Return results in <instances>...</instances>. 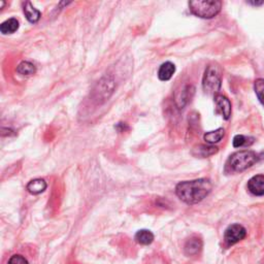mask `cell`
Here are the masks:
<instances>
[{"instance_id": "cell-1", "label": "cell", "mask_w": 264, "mask_h": 264, "mask_svg": "<svg viewBox=\"0 0 264 264\" xmlns=\"http://www.w3.org/2000/svg\"><path fill=\"white\" fill-rule=\"evenodd\" d=\"M213 189V184L208 178L180 182L176 187L177 197L187 204H196L202 201Z\"/></svg>"}, {"instance_id": "cell-2", "label": "cell", "mask_w": 264, "mask_h": 264, "mask_svg": "<svg viewBox=\"0 0 264 264\" xmlns=\"http://www.w3.org/2000/svg\"><path fill=\"white\" fill-rule=\"evenodd\" d=\"M261 158V155L257 154L254 151H239L228 158L225 165V172L229 174H238L245 172L246 170L252 168Z\"/></svg>"}, {"instance_id": "cell-3", "label": "cell", "mask_w": 264, "mask_h": 264, "mask_svg": "<svg viewBox=\"0 0 264 264\" xmlns=\"http://www.w3.org/2000/svg\"><path fill=\"white\" fill-rule=\"evenodd\" d=\"M193 15L201 19H213L221 11L222 2L218 0H194L189 2Z\"/></svg>"}, {"instance_id": "cell-4", "label": "cell", "mask_w": 264, "mask_h": 264, "mask_svg": "<svg viewBox=\"0 0 264 264\" xmlns=\"http://www.w3.org/2000/svg\"><path fill=\"white\" fill-rule=\"evenodd\" d=\"M222 69L217 64L208 65L202 79V88L207 94L217 95L222 85Z\"/></svg>"}, {"instance_id": "cell-5", "label": "cell", "mask_w": 264, "mask_h": 264, "mask_svg": "<svg viewBox=\"0 0 264 264\" xmlns=\"http://www.w3.org/2000/svg\"><path fill=\"white\" fill-rule=\"evenodd\" d=\"M247 236V230L240 224L230 225L224 233V241L227 246H233L236 243L243 241Z\"/></svg>"}, {"instance_id": "cell-6", "label": "cell", "mask_w": 264, "mask_h": 264, "mask_svg": "<svg viewBox=\"0 0 264 264\" xmlns=\"http://www.w3.org/2000/svg\"><path fill=\"white\" fill-rule=\"evenodd\" d=\"M248 190L255 196L264 195V176L257 175L249 179Z\"/></svg>"}, {"instance_id": "cell-7", "label": "cell", "mask_w": 264, "mask_h": 264, "mask_svg": "<svg viewBox=\"0 0 264 264\" xmlns=\"http://www.w3.org/2000/svg\"><path fill=\"white\" fill-rule=\"evenodd\" d=\"M215 102L225 120H228L231 116V102L226 96L217 94L215 95Z\"/></svg>"}, {"instance_id": "cell-8", "label": "cell", "mask_w": 264, "mask_h": 264, "mask_svg": "<svg viewBox=\"0 0 264 264\" xmlns=\"http://www.w3.org/2000/svg\"><path fill=\"white\" fill-rule=\"evenodd\" d=\"M203 243L199 238L196 236H193V238L189 239L184 247V251L187 256H195L200 253L202 250Z\"/></svg>"}, {"instance_id": "cell-9", "label": "cell", "mask_w": 264, "mask_h": 264, "mask_svg": "<svg viewBox=\"0 0 264 264\" xmlns=\"http://www.w3.org/2000/svg\"><path fill=\"white\" fill-rule=\"evenodd\" d=\"M97 88H98V90L100 91H96V92H99V96L102 97V98L105 100L106 98H108L109 95L113 93L114 80L109 77H105L98 83Z\"/></svg>"}, {"instance_id": "cell-10", "label": "cell", "mask_w": 264, "mask_h": 264, "mask_svg": "<svg viewBox=\"0 0 264 264\" xmlns=\"http://www.w3.org/2000/svg\"><path fill=\"white\" fill-rule=\"evenodd\" d=\"M218 153V148L213 145H199L192 150V155L199 158H206Z\"/></svg>"}, {"instance_id": "cell-11", "label": "cell", "mask_w": 264, "mask_h": 264, "mask_svg": "<svg viewBox=\"0 0 264 264\" xmlns=\"http://www.w3.org/2000/svg\"><path fill=\"white\" fill-rule=\"evenodd\" d=\"M48 185L44 178H34L27 184V191L33 194V195H37V194L43 193L47 189Z\"/></svg>"}, {"instance_id": "cell-12", "label": "cell", "mask_w": 264, "mask_h": 264, "mask_svg": "<svg viewBox=\"0 0 264 264\" xmlns=\"http://www.w3.org/2000/svg\"><path fill=\"white\" fill-rule=\"evenodd\" d=\"M176 73V66L174 63L172 62H165L163 63L159 71H158V78L160 81H163V82H166V81H170L173 76L175 75Z\"/></svg>"}, {"instance_id": "cell-13", "label": "cell", "mask_w": 264, "mask_h": 264, "mask_svg": "<svg viewBox=\"0 0 264 264\" xmlns=\"http://www.w3.org/2000/svg\"><path fill=\"white\" fill-rule=\"evenodd\" d=\"M134 240L137 244L143 245V246H148V245H151L153 241H154V234H153L148 229H142V230H138L135 233Z\"/></svg>"}, {"instance_id": "cell-14", "label": "cell", "mask_w": 264, "mask_h": 264, "mask_svg": "<svg viewBox=\"0 0 264 264\" xmlns=\"http://www.w3.org/2000/svg\"><path fill=\"white\" fill-rule=\"evenodd\" d=\"M23 10H24V13H25V16H26L27 20H28L30 23H36L40 19V16H41L40 11L37 10L31 4L30 1H26L25 2Z\"/></svg>"}, {"instance_id": "cell-15", "label": "cell", "mask_w": 264, "mask_h": 264, "mask_svg": "<svg viewBox=\"0 0 264 264\" xmlns=\"http://www.w3.org/2000/svg\"><path fill=\"white\" fill-rule=\"evenodd\" d=\"M224 136H225V129L224 128H218L214 131L206 132L203 135V138L207 144L214 145V144H217V143L223 140Z\"/></svg>"}, {"instance_id": "cell-16", "label": "cell", "mask_w": 264, "mask_h": 264, "mask_svg": "<svg viewBox=\"0 0 264 264\" xmlns=\"http://www.w3.org/2000/svg\"><path fill=\"white\" fill-rule=\"evenodd\" d=\"M19 21L15 18L8 19L0 25V32L2 34H11L15 33L19 29Z\"/></svg>"}, {"instance_id": "cell-17", "label": "cell", "mask_w": 264, "mask_h": 264, "mask_svg": "<svg viewBox=\"0 0 264 264\" xmlns=\"http://www.w3.org/2000/svg\"><path fill=\"white\" fill-rule=\"evenodd\" d=\"M17 73L24 77H29L36 73V67L31 62L23 61L18 65Z\"/></svg>"}, {"instance_id": "cell-18", "label": "cell", "mask_w": 264, "mask_h": 264, "mask_svg": "<svg viewBox=\"0 0 264 264\" xmlns=\"http://www.w3.org/2000/svg\"><path fill=\"white\" fill-rule=\"evenodd\" d=\"M254 143L253 137H247L245 135L239 134L235 135L233 138V147L234 148H241L244 146H251Z\"/></svg>"}, {"instance_id": "cell-19", "label": "cell", "mask_w": 264, "mask_h": 264, "mask_svg": "<svg viewBox=\"0 0 264 264\" xmlns=\"http://www.w3.org/2000/svg\"><path fill=\"white\" fill-rule=\"evenodd\" d=\"M254 90L259 101L264 106V79H258L255 81Z\"/></svg>"}, {"instance_id": "cell-20", "label": "cell", "mask_w": 264, "mask_h": 264, "mask_svg": "<svg viewBox=\"0 0 264 264\" xmlns=\"http://www.w3.org/2000/svg\"><path fill=\"white\" fill-rule=\"evenodd\" d=\"M8 264H29V262L22 255H13L9 258Z\"/></svg>"}, {"instance_id": "cell-21", "label": "cell", "mask_w": 264, "mask_h": 264, "mask_svg": "<svg viewBox=\"0 0 264 264\" xmlns=\"http://www.w3.org/2000/svg\"><path fill=\"white\" fill-rule=\"evenodd\" d=\"M250 4L255 5V6H260L262 4H264V1H249Z\"/></svg>"}]
</instances>
